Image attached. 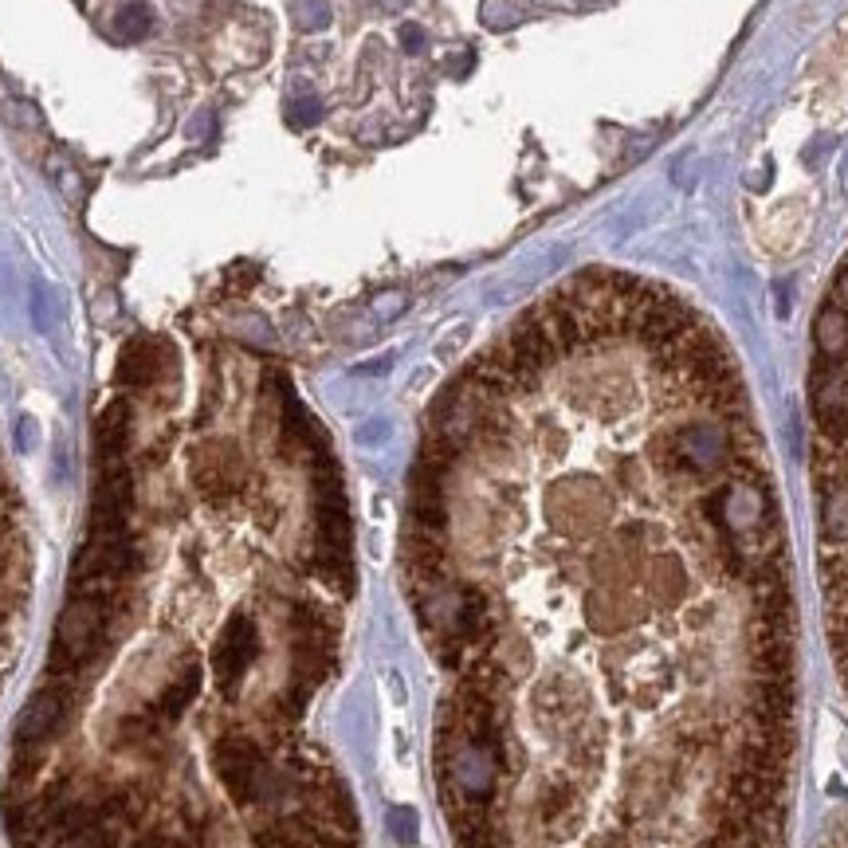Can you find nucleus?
I'll return each mask as SVG.
<instances>
[{
    "label": "nucleus",
    "mask_w": 848,
    "mask_h": 848,
    "mask_svg": "<svg viewBox=\"0 0 848 848\" xmlns=\"http://www.w3.org/2000/svg\"><path fill=\"white\" fill-rule=\"evenodd\" d=\"M813 488L825 625H829V645L848 688V401L841 428L833 437H813Z\"/></svg>",
    "instance_id": "obj_3"
},
{
    "label": "nucleus",
    "mask_w": 848,
    "mask_h": 848,
    "mask_svg": "<svg viewBox=\"0 0 848 848\" xmlns=\"http://www.w3.org/2000/svg\"><path fill=\"white\" fill-rule=\"evenodd\" d=\"M169 338H134L99 483L4 774L13 848H366L323 727L354 539L323 428L275 369L212 366L173 417Z\"/></svg>",
    "instance_id": "obj_2"
},
{
    "label": "nucleus",
    "mask_w": 848,
    "mask_h": 848,
    "mask_svg": "<svg viewBox=\"0 0 848 848\" xmlns=\"http://www.w3.org/2000/svg\"><path fill=\"white\" fill-rule=\"evenodd\" d=\"M150 28H153V13H150V4H142V0H134V4H126L118 13V36L138 39V36H146Z\"/></svg>",
    "instance_id": "obj_4"
},
{
    "label": "nucleus",
    "mask_w": 848,
    "mask_h": 848,
    "mask_svg": "<svg viewBox=\"0 0 848 848\" xmlns=\"http://www.w3.org/2000/svg\"><path fill=\"white\" fill-rule=\"evenodd\" d=\"M405 44H409V48L420 44V32H417V28H405Z\"/></svg>",
    "instance_id": "obj_5"
},
{
    "label": "nucleus",
    "mask_w": 848,
    "mask_h": 848,
    "mask_svg": "<svg viewBox=\"0 0 848 848\" xmlns=\"http://www.w3.org/2000/svg\"><path fill=\"white\" fill-rule=\"evenodd\" d=\"M401 566L452 848H785L790 554L691 303L582 272L480 350L424 420Z\"/></svg>",
    "instance_id": "obj_1"
}]
</instances>
